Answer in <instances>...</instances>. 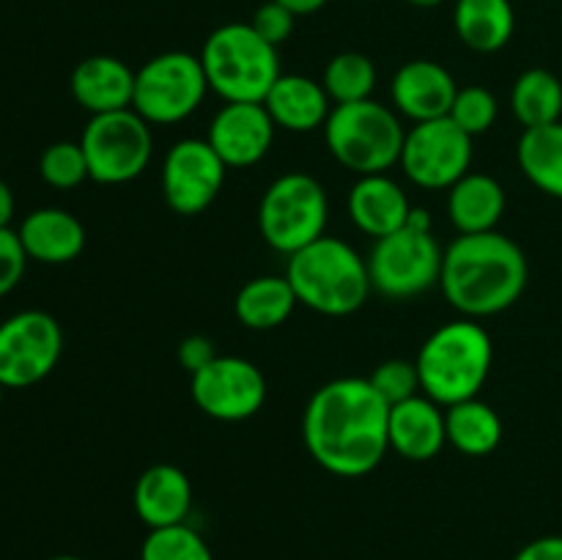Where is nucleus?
Masks as SVG:
<instances>
[{
  "label": "nucleus",
  "instance_id": "obj_1",
  "mask_svg": "<svg viewBox=\"0 0 562 560\" xmlns=\"http://www.w3.org/2000/svg\"><path fill=\"white\" fill-rule=\"evenodd\" d=\"M390 404L371 379L344 377L322 384L302 417V439L318 467L338 478H362L390 450Z\"/></svg>",
  "mask_w": 562,
  "mask_h": 560
},
{
  "label": "nucleus",
  "instance_id": "obj_2",
  "mask_svg": "<svg viewBox=\"0 0 562 560\" xmlns=\"http://www.w3.org/2000/svg\"><path fill=\"white\" fill-rule=\"evenodd\" d=\"M530 264L525 250L499 231L461 234L445 250L442 285L450 307L467 318L497 316L525 294Z\"/></svg>",
  "mask_w": 562,
  "mask_h": 560
},
{
  "label": "nucleus",
  "instance_id": "obj_3",
  "mask_svg": "<svg viewBox=\"0 0 562 560\" xmlns=\"http://www.w3.org/2000/svg\"><path fill=\"white\" fill-rule=\"evenodd\" d=\"M492 335L475 318H456L442 324L417 351V377L423 395L439 406H453L477 399L492 371Z\"/></svg>",
  "mask_w": 562,
  "mask_h": 560
},
{
  "label": "nucleus",
  "instance_id": "obj_4",
  "mask_svg": "<svg viewBox=\"0 0 562 560\" xmlns=\"http://www.w3.org/2000/svg\"><path fill=\"white\" fill-rule=\"evenodd\" d=\"M285 278L296 291V300L324 316H349L360 311L371 294L368 258L349 242L327 236L289 256Z\"/></svg>",
  "mask_w": 562,
  "mask_h": 560
},
{
  "label": "nucleus",
  "instance_id": "obj_5",
  "mask_svg": "<svg viewBox=\"0 0 562 560\" xmlns=\"http://www.w3.org/2000/svg\"><path fill=\"white\" fill-rule=\"evenodd\" d=\"M209 91L225 102H263L280 71L274 44L261 38L250 22H228L209 33L201 49Z\"/></svg>",
  "mask_w": 562,
  "mask_h": 560
},
{
  "label": "nucleus",
  "instance_id": "obj_6",
  "mask_svg": "<svg viewBox=\"0 0 562 560\" xmlns=\"http://www.w3.org/2000/svg\"><path fill=\"white\" fill-rule=\"evenodd\" d=\"M404 137L398 115L373 99L335 104L324 124L329 154L357 176L387 173L401 159Z\"/></svg>",
  "mask_w": 562,
  "mask_h": 560
},
{
  "label": "nucleus",
  "instance_id": "obj_7",
  "mask_svg": "<svg viewBox=\"0 0 562 560\" xmlns=\"http://www.w3.org/2000/svg\"><path fill=\"white\" fill-rule=\"evenodd\" d=\"M445 250L431 234V214L415 206L409 223L382 236L368 256L371 285L387 300H412L439 283Z\"/></svg>",
  "mask_w": 562,
  "mask_h": 560
},
{
  "label": "nucleus",
  "instance_id": "obj_8",
  "mask_svg": "<svg viewBox=\"0 0 562 560\" xmlns=\"http://www.w3.org/2000/svg\"><path fill=\"white\" fill-rule=\"evenodd\" d=\"M329 201L318 179L285 173L274 179L258 203V228L263 242L283 256H294L327 231Z\"/></svg>",
  "mask_w": 562,
  "mask_h": 560
},
{
  "label": "nucleus",
  "instance_id": "obj_9",
  "mask_svg": "<svg viewBox=\"0 0 562 560\" xmlns=\"http://www.w3.org/2000/svg\"><path fill=\"white\" fill-rule=\"evenodd\" d=\"M209 91L206 71L198 55L184 49L154 55L135 71L132 110L148 124H179L201 108Z\"/></svg>",
  "mask_w": 562,
  "mask_h": 560
},
{
  "label": "nucleus",
  "instance_id": "obj_10",
  "mask_svg": "<svg viewBox=\"0 0 562 560\" xmlns=\"http://www.w3.org/2000/svg\"><path fill=\"white\" fill-rule=\"evenodd\" d=\"M80 146L88 173L99 184H126L148 168L154 154L151 124L135 110L91 115L82 130Z\"/></svg>",
  "mask_w": 562,
  "mask_h": 560
},
{
  "label": "nucleus",
  "instance_id": "obj_11",
  "mask_svg": "<svg viewBox=\"0 0 562 560\" xmlns=\"http://www.w3.org/2000/svg\"><path fill=\"white\" fill-rule=\"evenodd\" d=\"M64 355V329L49 313L20 311L0 322V388L20 390L53 373Z\"/></svg>",
  "mask_w": 562,
  "mask_h": 560
},
{
  "label": "nucleus",
  "instance_id": "obj_12",
  "mask_svg": "<svg viewBox=\"0 0 562 560\" xmlns=\"http://www.w3.org/2000/svg\"><path fill=\"white\" fill-rule=\"evenodd\" d=\"M398 165L417 187L450 190L470 173L472 137L450 119L423 121L406 132Z\"/></svg>",
  "mask_w": 562,
  "mask_h": 560
},
{
  "label": "nucleus",
  "instance_id": "obj_13",
  "mask_svg": "<svg viewBox=\"0 0 562 560\" xmlns=\"http://www.w3.org/2000/svg\"><path fill=\"white\" fill-rule=\"evenodd\" d=\"M192 401L203 415L223 423H239L258 415L267 401V379L245 357L217 355L206 368L192 373Z\"/></svg>",
  "mask_w": 562,
  "mask_h": 560
},
{
  "label": "nucleus",
  "instance_id": "obj_14",
  "mask_svg": "<svg viewBox=\"0 0 562 560\" xmlns=\"http://www.w3.org/2000/svg\"><path fill=\"white\" fill-rule=\"evenodd\" d=\"M225 168L223 159L217 157L209 141H198V137H184L176 143L162 163V195L165 203L173 209L176 214L184 217H195V214L206 212L214 201H217L220 190L225 184Z\"/></svg>",
  "mask_w": 562,
  "mask_h": 560
},
{
  "label": "nucleus",
  "instance_id": "obj_15",
  "mask_svg": "<svg viewBox=\"0 0 562 560\" xmlns=\"http://www.w3.org/2000/svg\"><path fill=\"white\" fill-rule=\"evenodd\" d=\"M274 130L263 102H225L209 124L206 141L225 168H252L272 148Z\"/></svg>",
  "mask_w": 562,
  "mask_h": 560
},
{
  "label": "nucleus",
  "instance_id": "obj_16",
  "mask_svg": "<svg viewBox=\"0 0 562 560\" xmlns=\"http://www.w3.org/2000/svg\"><path fill=\"white\" fill-rule=\"evenodd\" d=\"M390 93L398 113H404L415 124H423V121L448 119L459 86L442 64L420 58L409 60L395 71Z\"/></svg>",
  "mask_w": 562,
  "mask_h": 560
},
{
  "label": "nucleus",
  "instance_id": "obj_17",
  "mask_svg": "<svg viewBox=\"0 0 562 560\" xmlns=\"http://www.w3.org/2000/svg\"><path fill=\"white\" fill-rule=\"evenodd\" d=\"M390 450L406 461H431L448 445L445 412L437 401L417 393L390 406Z\"/></svg>",
  "mask_w": 562,
  "mask_h": 560
},
{
  "label": "nucleus",
  "instance_id": "obj_18",
  "mask_svg": "<svg viewBox=\"0 0 562 560\" xmlns=\"http://www.w3.org/2000/svg\"><path fill=\"white\" fill-rule=\"evenodd\" d=\"M71 97L91 115L130 110L135 99V69L113 55H91L71 71Z\"/></svg>",
  "mask_w": 562,
  "mask_h": 560
},
{
  "label": "nucleus",
  "instance_id": "obj_19",
  "mask_svg": "<svg viewBox=\"0 0 562 560\" xmlns=\"http://www.w3.org/2000/svg\"><path fill=\"white\" fill-rule=\"evenodd\" d=\"M412 203L387 173L360 176L349 192V214L362 234L382 239L409 223Z\"/></svg>",
  "mask_w": 562,
  "mask_h": 560
},
{
  "label": "nucleus",
  "instance_id": "obj_20",
  "mask_svg": "<svg viewBox=\"0 0 562 560\" xmlns=\"http://www.w3.org/2000/svg\"><path fill=\"white\" fill-rule=\"evenodd\" d=\"M135 511L148 530L181 525L192 508V483L173 464H154L135 483Z\"/></svg>",
  "mask_w": 562,
  "mask_h": 560
},
{
  "label": "nucleus",
  "instance_id": "obj_21",
  "mask_svg": "<svg viewBox=\"0 0 562 560\" xmlns=\"http://www.w3.org/2000/svg\"><path fill=\"white\" fill-rule=\"evenodd\" d=\"M20 242L27 258L38 264H69L86 250V225L66 209H36L20 225Z\"/></svg>",
  "mask_w": 562,
  "mask_h": 560
},
{
  "label": "nucleus",
  "instance_id": "obj_22",
  "mask_svg": "<svg viewBox=\"0 0 562 560\" xmlns=\"http://www.w3.org/2000/svg\"><path fill=\"white\" fill-rule=\"evenodd\" d=\"M322 82L305 75H280L269 88L263 108L272 115L274 126L285 132H313L327 124L335 104Z\"/></svg>",
  "mask_w": 562,
  "mask_h": 560
},
{
  "label": "nucleus",
  "instance_id": "obj_23",
  "mask_svg": "<svg viewBox=\"0 0 562 560\" xmlns=\"http://www.w3.org/2000/svg\"><path fill=\"white\" fill-rule=\"evenodd\" d=\"M505 214V190L494 176L467 173L448 190V217L459 234L497 231Z\"/></svg>",
  "mask_w": 562,
  "mask_h": 560
},
{
  "label": "nucleus",
  "instance_id": "obj_24",
  "mask_svg": "<svg viewBox=\"0 0 562 560\" xmlns=\"http://www.w3.org/2000/svg\"><path fill=\"white\" fill-rule=\"evenodd\" d=\"M453 25L461 42L475 53H497L516 31L510 0H456Z\"/></svg>",
  "mask_w": 562,
  "mask_h": 560
},
{
  "label": "nucleus",
  "instance_id": "obj_25",
  "mask_svg": "<svg viewBox=\"0 0 562 560\" xmlns=\"http://www.w3.org/2000/svg\"><path fill=\"white\" fill-rule=\"evenodd\" d=\"M296 305L300 300L285 275H261L241 285L234 311L247 329H274L289 322Z\"/></svg>",
  "mask_w": 562,
  "mask_h": 560
},
{
  "label": "nucleus",
  "instance_id": "obj_26",
  "mask_svg": "<svg viewBox=\"0 0 562 560\" xmlns=\"http://www.w3.org/2000/svg\"><path fill=\"white\" fill-rule=\"evenodd\" d=\"M516 159L532 187L562 201V121L521 132Z\"/></svg>",
  "mask_w": 562,
  "mask_h": 560
},
{
  "label": "nucleus",
  "instance_id": "obj_27",
  "mask_svg": "<svg viewBox=\"0 0 562 560\" xmlns=\"http://www.w3.org/2000/svg\"><path fill=\"white\" fill-rule=\"evenodd\" d=\"M448 443L464 456H488L503 443V417L481 399H467L445 410Z\"/></svg>",
  "mask_w": 562,
  "mask_h": 560
},
{
  "label": "nucleus",
  "instance_id": "obj_28",
  "mask_svg": "<svg viewBox=\"0 0 562 560\" xmlns=\"http://www.w3.org/2000/svg\"><path fill=\"white\" fill-rule=\"evenodd\" d=\"M510 110L525 130L547 126L562 115V82L549 69H527L510 91Z\"/></svg>",
  "mask_w": 562,
  "mask_h": 560
},
{
  "label": "nucleus",
  "instance_id": "obj_29",
  "mask_svg": "<svg viewBox=\"0 0 562 560\" xmlns=\"http://www.w3.org/2000/svg\"><path fill=\"white\" fill-rule=\"evenodd\" d=\"M322 86L335 104L362 102L376 88V66L362 53H338L324 66Z\"/></svg>",
  "mask_w": 562,
  "mask_h": 560
},
{
  "label": "nucleus",
  "instance_id": "obj_30",
  "mask_svg": "<svg viewBox=\"0 0 562 560\" xmlns=\"http://www.w3.org/2000/svg\"><path fill=\"white\" fill-rule=\"evenodd\" d=\"M140 560H214L206 538L187 522L148 530L143 538Z\"/></svg>",
  "mask_w": 562,
  "mask_h": 560
},
{
  "label": "nucleus",
  "instance_id": "obj_31",
  "mask_svg": "<svg viewBox=\"0 0 562 560\" xmlns=\"http://www.w3.org/2000/svg\"><path fill=\"white\" fill-rule=\"evenodd\" d=\"M38 173L55 190H75L82 181L91 179L86 152L80 143L71 141H58L44 148L42 159H38Z\"/></svg>",
  "mask_w": 562,
  "mask_h": 560
},
{
  "label": "nucleus",
  "instance_id": "obj_32",
  "mask_svg": "<svg viewBox=\"0 0 562 560\" xmlns=\"http://www.w3.org/2000/svg\"><path fill=\"white\" fill-rule=\"evenodd\" d=\"M497 113H499L497 97H494L488 88L467 86V88H459V93H456V102L453 108H450L448 119L456 121L467 135L475 137L492 130L494 121H497Z\"/></svg>",
  "mask_w": 562,
  "mask_h": 560
},
{
  "label": "nucleus",
  "instance_id": "obj_33",
  "mask_svg": "<svg viewBox=\"0 0 562 560\" xmlns=\"http://www.w3.org/2000/svg\"><path fill=\"white\" fill-rule=\"evenodd\" d=\"M368 379H371L376 393L382 395L390 406L423 393L420 377H417V366L409 360H384L382 366L373 368V373Z\"/></svg>",
  "mask_w": 562,
  "mask_h": 560
},
{
  "label": "nucleus",
  "instance_id": "obj_34",
  "mask_svg": "<svg viewBox=\"0 0 562 560\" xmlns=\"http://www.w3.org/2000/svg\"><path fill=\"white\" fill-rule=\"evenodd\" d=\"M294 22H296L294 11L280 5L278 0H267V3H261L256 9L250 25L256 27L258 36L267 38V42L274 44V47H280V44L289 42L291 33H294Z\"/></svg>",
  "mask_w": 562,
  "mask_h": 560
},
{
  "label": "nucleus",
  "instance_id": "obj_35",
  "mask_svg": "<svg viewBox=\"0 0 562 560\" xmlns=\"http://www.w3.org/2000/svg\"><path fill=\"white\" fill-rule=\"evenodd\" d=\"M27 261L31 258L22 247L20 234L11 228H0V296L11 294L20 285Z\"/></svg>",
  "mask_w": 562,
  "mask_h": 560
},
{
  "label": "nucleus",
  "instance_id": "obj_36",
  "mask_svg": "<svg viewBox=\"0 0 562 560\" xmlns=\"http://www.w3.org/2000/svg\"><path fill=\"white\" fill-rule=\"evenodd\" d=\"M217 357V349H214V340L206 338V335H187L179 346V362L192 373H198L201 368H206L209 362Z\"/></svg>",
  "mask_w": 562,
  "mask_h": 560
},
{
  "label": "nucleus",
  "instance_id": "obj_37",
  "mask_svg": "<svg viewBox=\"0 0 562 560\" xmlns=\"http://www.w3.org/2000/svg\"><path fill=\"white\" fill-rule=\"evenodd\" d=\"M514 560H562V536H541L525 544Z\"/></svg>",
  "mask_w": 562,
  "mask_h": 560
},
{
  "label": "nucleus",
  "instance_id": "obj_38",
  "mask_svg": "<svg viewBox=\"0 0 562 560\" xmlns=\"http://www.w3.org/2000/svg\"><path fill=\"white\" fill-rule=\"evenodd\" d=\"M11 217H14V192L0 179V228H9Z\"/></svg>",
  "mask_w": 562,
  "mask_h": 560
},
{
  "label": "nucleus",
  "instance_id": "obj_39",
  "mask_svg": "<svg viewBox=\"0 0 562 560\" xmlns=\"http://www.w3.org/2000/svg\"><path fill=\"white\" fill-rule=\"evenodd\" d=\"M280 5H285L289 11H294L296 16H307V14H316L322 11L329 0H278Z\"/></svg>",
  "mask_w": 562,
  "mask_h": 560
},
{
  "label": "nucleus",
  "instance_id": "obj_40",
  "mask_svg": "<svg viewBox=\"0 0 562 560\" xmlns=\"http://www.w3.org/2000/svg\"><path fill=\"white\" fill-rule=\"evenodd\" d=\"M406 3L417 5V9H437V5H442L445 0H406Z\"/></svg>",
  "mask_w": 562,
  "mask_h": 560
},
{
  "label": "nucleus",
  "instance_id": "obj_41",
  "mask_svg": "<svg viewBox=\"0 0 562 560\" xmlns=\"http://www.w3.org/2000/svg\"><path fill=\"white\" fill-rule=\"evenodd\" d=\"M49 560H86V558H77V555H55V558Z\"/></svg>",
  "mask_w": 562,
  "mask_h": 560
}]
</instances>
